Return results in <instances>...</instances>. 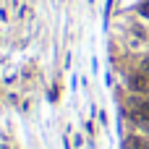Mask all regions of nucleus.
Segmentation results:
<instances>
[{
    "label": "nucleus",
    "mask_w": 149,
    "mask_h": 149,
    "mask_svg": "<svg viewBox=\"0 0 149 149\" xmlns=\"http://www.w3.org/2000/svg\"><path fill=\"white\" fill-rule=\"evenodd\" d=\"M128 115H131L139 126L149 128V100H147V97H144V100H134V102H131Z\"/></svg>",
    "instance_id": "obj_1"
},
{
    "label": "nucleus",
    "mask_w": 149,
    "mask_h": 149,
    "mask_svg": "<svg viewBox=\"0 0 149 149\" xmlns=\"http://www.w3.org/2000/svg\"><path fill=\"white\" fill-rule=\"evenodd\" d=\"M126 149H149V139H141V136H131L126 141Z\"/></svg>",
    "instance_id": "obj_2"
},
{
    "label": "nucleus",
    "mask_w": 149,
    "mask_h": 149,
    "mask_svg": "<svg viewBox=\"0 0 149 149\" xmlns=\"http://www.w3.org/2000/svg\"><path fill=\"white\" fill-rule=\"evenodd\" d=\"M144 73H149V60H144Z\"/></svg>",
    "instance_id": "obj_3"
},
{
    "label": "nucleus",
    "mask_w": 149,
    "mask_h": 149,
    "mask_svg": "<svg viewBox=\"0 0 149 149\" xmlns=\"http://www.w3.org/2000/svg\"><path fill=\"white\" fill-rule=\"evenodd\" d=\"M144 97H147V100H149V89H147V94H144Z\"/></svg>",
    "instance_id": "obj_4"
}]
</instances>
